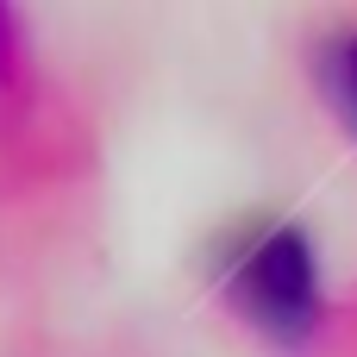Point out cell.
I'll return each mask as SVG.
<instances>
[{
    "mask_svg": "<svg viewBox=\"0 0 357 357\" xmlns=\"http://www.w3.org/2000/svg\"><path fill=\"white\" fill-rule=\"evenodd\" d=\"M220 289L232 314H245L270 339H301L320 320V270L301 226L257 220L232 232V245L220 251Z\"/></svg>",
    "mask_w": 357,
    "mask_h": 357,
    "instance_id": "6da1fadb",
    "label": "cell"
},
{
    "mask_svg": "<svg viewBox=\"0 0 357 357\" xmlns=\"http://www.w3.org/2000/svg\"><path fill=\"white\" fill-rule=\"evenodd\" d=\"M0 56H6V19H0Z\"/></svg>",
    "mask_w": 357,
    "mask_h": 357,
    "instance_id": "3957f363",
    "label": "cell"
},
{
    "mask_svg": "<svg viewBox=\"0 0 357 357\" xmlns=\"http://www.w3.org/2000/svg\"><path fill=\"white\" fill-rule=\"evenodd\" d=\"M326 75H333V107L345 113V126L357 132V38H345V44L333 50Z\"/></svg>",
    "mask_w": 357,
    "mask_h": 357,
    "instance_id": "7a4b0ae2",
    "label": "cell"
}]
</instances>
